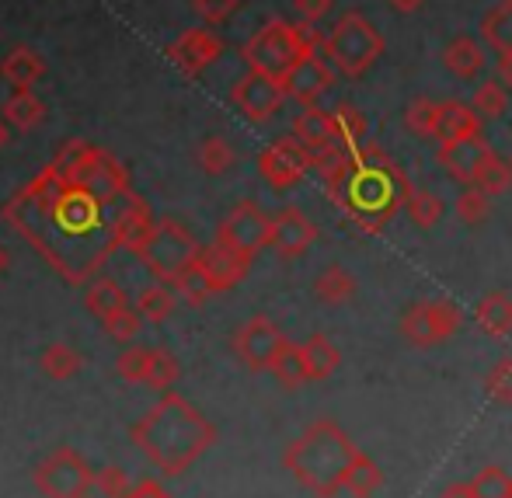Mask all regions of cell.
<instances>
[{"mask_svg":"<svg viewBox=\"0 0 512 498\" xmlns=\"http://www.w3.org/2000/svg\"><path fill=\"white\" fill-rule=\"evenodd\" d=\"M324 56L342 77H363L384 56V35L359 11H345L321 42Z\"/></svg>","mask_w":512,"mask_h":498,"instance_id":"obj_6","label":"cell"},{"mask_svg":"<svg viewBox=\"0 0 512 498\" xmlns=\"http://www.w3.org/2000/svg\"><path fill=\"white\" fill-rule=\"evenodd\" d=\"M102 324H105L108 338H115V342L129 345L136 335H140L143 314H140V310H133V307H129V303H126V307H119V310H115V314H108Z\"/></svg>","mask_w":512,"mask_h":498,"instance_id":"obj_44","label":"cell"},{"mask_svg":"<svg viewBox=\"0 0 512 498\" xmlns=\"http://www.w3.org/2000/svg\"><path fill=\"white\" fill-rule=\"evenodd\" d=\"M509 105V88L502 81H481L471 95V108L481 119H502Z\"/></svg>","mask_w":512,"mask_h":498,"instance_id":"obj_38","label":"cell"},{"mask_svg":"<svg viewBox=\"0 0 512 498\" xmlns=\"http://www.w3.org/2000/svg\"><path fill=\"white\" fill-rule=\"evenodd\" d=\"M405 213L411 216V223H415V227L429 230V227H436V223L443 220L446 202L439 199L436 192H429V189H411Z\"/></svg>","mask_w":512,"mask_h":498,"instance_id":"obj_34","label":"cell"},{"mask_svg":"<svg viewBox=\"0 0 512 498\" xmlns=\"http://www.w3.org/2000/svg\"><path fill=\"white\" fill-rule=\"evenodd\" d=\"M359 446L331 418H314L283 453V467L317 498H335L345 488Z\"/></svg>","mask_w":512,"mask_h":498,"instance_id":"obj_4","label":"cell"},{"mask_svg":"<svg viewBox=\"0 0 512 498\" xmlns=\"http://www.w3.org/2000/svg\"><path fill=\"white\" fill-rule=\"evenodd\" d=\"M387 4H391V7H394V11H398V14H415L418 7L425 4V0H387Z\"/></svg>","mask_w":512,"mask_h":498,"instance_id":"obj_52","label":"cell"},{"mask_svg":"<svg viewBox=\"0 0 512 498\" xmlns=\"http://www.w3.org/2000/svg\"><path fill=\"white\" fill-rule=\"evenodd\" d=\"M129 498H171V495L164 492V488L157 485V481H143V485L133 488V495H129Z\"/></svg>","mask_w":512,"mask_h":498,"instance_id":"obj_49","label":"cell"},{"mask_svg":"<svg viewBox=\"0 0 512 498\" xmlns=\"http://www.w3.org/2000/svg\"><path fill=\"white\" fill-rule=\"evenodd\" d=\"M95 481L88 460L70 446H60L53 457H46L35 471V488L46 498H81Z\"/></svg>","mask_w":512,"mask_h":498,"instance_id":"obj_9","label":"cell"},{"mask_svg":"<svg viewBox=\"0 0 512 498\" xmlns=\"http://www.w3.org/2000/svg\"><path fill=\"white\" fill-rule=\"evenodd\" d=\"M443 67L450 70L453 77H464V81H474V77L485 70V46L471 35H457V39L446 42L443 49Z\"/></svg>","mask_w":512,"mask_h":498,"instance_id":"obj_21","label":"cell"},{"mask_svg":"<svg viewBox=\"0 0 512 498\" xmlns=\"http://www.w3.org/2000/svg\"><path fill=\"white\" fill-rule=\"evenodd\" d=\"M251 262H255V258L241 255V251L227 248V244H220V241H213L209 248L199 251V265L206 269V276H209V283H213L216 293L234 290V286L248 276Z\"/></svg>","mask_w":512,"mask_h":498,"instance_id":"obj_18","label":"cell"},{"mask_svg":"<svg viewBox=\"0 0 512 498\" xmlns=\"http://www.w3.org/2000/svg\"><path fill=\"white\" fill-rule=\"evenodd\" d=\"M272 377L279 380V387H286V391H297L300 384H307V363H304V345L290 342L286 338V345L279 349V356L272 359Z\"/></svg>","mask_w":512,"mask_h":498,"instance_id":"obj_28","label":"cell"},{"mask_svg":"<svg viewBox=\"0 0 512 498\" xmlns=\"http://www.w3.org/2000/svg\"><path fill=\"white\" fill-rule=\"evenodd\" d=\"M140 202L126 164L112 150L67 140L25 189L0 206V216L77 286L95 279L122 248V223Z\"/></svg>","mask_w":512,"mask_h":498,"instance_id":"obj_1","label":"cell"},{"mask_svg":"<svg viewBox=\"0 0 512 498\" xmlns=\"http://www.w3.org/2000/svg\"><path fill=\"white\" fill-rule=\"evenodd\" d=\"M331 7H335V0H293V11H297V18L307 21V25H321L331 14Z\"/></svg>","mask_w":512,"mask_h":498,"instance_id":"obj_48","label":"cell"},{"mask_svg":"<svg viewBox=\"0 0 512 498\" xmlns=\"http://www.w3.org/2000/svg\"><path fill=\"white\" fill-rule=\"evenodd\" d=\"M304 363L307 380H328L338 370V363H342V352H338V345L328 335L317 331V335H310L304 342Z\"/></svg>","mask_w":512,"mask_h":498,"instance_id":"obj_25","label":"cell"},{"mask_svg":"<svg viewBox=\"0 0 512 498\" xmlns=\"http://www.w3.org/2000/svg\"><path fill=\"white\" fill-rule=\"evenodd\" d=\"M331 119H335L338 143H345V147H356V143L366 140V115L359 112L352 101H338V105L331 108Z\"/></svg>","mask_w":512,"mask_h":498,"instance_id":"obj_33","label":"cell"},{"mask_svg":"<svg viewBox=\"0 0 512 498\" xmlns=\"http://www.w3.org/2000/svg\"><path fill=\"white\" fill-rule=\"evenodd\" d=\"M453 213L467 227H481L488 220V213H492V196H485L478 185H464V192L453 202Z\"/></svg>","mask_w":512,"mask_h":498,"instance_id":"obj_36","label":"cell"},{"mask_svg":"<svg viewBox=\"0 0 512 498\" xmlns=\"http://www.w3.org/2000/svg\"><path fill=\"white\" fill-rule=\"evenodd\" d=\"M314 297L321 303H328V307H342V303H349L356 297V276H352L349 269H342V265H328V269L314 279Z\"/></svg>","mask_w":512,"mask_h":498,"instance_id":"obj_26","label":"cell"},{"mask_svg":"<svg viewBox=\"0 0 512 498\" xmlns=\"http://www.w3.org/2000/svg\"><path fill=\"white\" fill-rule=\"evenodd\" d=\"M115 370H119V377L126 380V384H147L150 349H143V345H129V349L119 356V363H115Z\"/></svg>","mask_w":512,"mask_h":498,"instance_id":"obj_45","label":"cell"},{"mask_svg":"<svg viewBox=\"0 0 512 498\" xmlns=\"http://www.w3.org/2000/svg\"><path fill=\"white\" fill-rule=\"evenodd\" d=\"M324 42V35L317 32V25H307V21H283L272 18L244 42L241 56L248 63V70L255 74H269L276 81H283L293 67H297L304 56L317 53Z\"/></svg>","mask_w":512,"mask_h":498,"instance_id":"obj_5","label":"cell"},{"mask_svg":"<svg viewBox=\"0 0 512 498\" xmlns=\"http://www.w3.org/2000/svg\"><path fill=\"white\" fill-rule=\"evenodd\" d=\"M509 164H512V157H509Z\"/></svg>","mask_w":512,"mask_h":498,"instance_id":"obj_56","label":"cell"},{"mask_svg":"<svg viewBox=\"0 0 512 498\" xmlns=\"http://www.w3.org/2000/svg\"><path fill=\"white\" fill-rule=\"evenodd\" d=\"M129 439L140 446L143 457L157 471L168 474V478H178L216 443V429L196 404H189L182 394L168 391L129 429Z\"/></svg>","mask_w":512,"mask_h":498,"instance_id":"obj_3","label":"cell"},{"mask_svg":"<svg viewBox=\"0 0 512 498\" xmlns=\"http://www.w3.org/2000/svg\"><path fill=\"white\" fill-rule=\"evenodd\" d=\"M317 241L314 220L300 206H286L272 216V251L279 258H300Z\"/></svg>","mask_w":512,"mask_h":498,"instance_id":"obj_17","label":"cell"},{"mask_svg":"<svg viewBox=\"0 0 512 498\" xmlns=\"http://www.w3.org/2000/svg\"><path fill=\"white\" fill-rule=\"evenodd\" d=\"M223 53V42L209 28H189L168 46V60L182 70L185 77H199L206 67H213Z\"/></svg>","mask_w":512,"mask_h":498,"instance_id":"obj_16","label":"cell"},{"mask_svg":"<svg viewBox=\"0 0 512 498\" xmlns=\"http://www.w3.org/2000/svg\"><path fill=\"white\" fill-rule=\"evenodd\" d=\"M216 241L241 251V255L255 258L258 251L272 248V216L251 199L237 202L227 213V220L220 223V230H216Z\"/></svg>","mask_w":512,"mask_h":498,"instance_id":"obj_10","label":"cell"},{"mask_svg":"<svg viewBox=\"0 0 512 498\" xmlns=\"http://www.w3.org/2000/svg\"><path fill=\"white\" fill-rule=\"evenodd\" d=\"M81 498H88V492H84V495H81Z\"/></svg>","mask_w":512,"mask_h":498,"instance_id":"obj_55","label":"cell"},{"mask_svg":"<svg viewBox=\"0 0 512 498\" xmlns=\"http://www.w3.org/2000/svg\"><path fill=\"white\" fill-rule=\"evenodd\" d=\"M129 495H133V481L126 478V471H119V467L95 471L88 498H129Z\"/></svg>","mask_w":512,"mask_h":498,"instance_id":"obj_43","label":"cell"},{"mask_svg":"<svg viewBox=\"0 0 512 498\" xmlns=\"http://www.w3.org/2000/svg\"><path fill=\"white\" fill-rule=\"evenodd\" d=\"M42 74H46V63L28 46L11 49V53L4 56V63H0V77H4L11 88H32Z\"/></svg>","mask_w":512,"mask_h":498,"instance_id":"obj_23","label":"cell"},{"mask_svg":"<svg viewBox=\"0 0 512 498\" xmlns=\"http://www.w3.org/2000/svg\"><path fill=\"white\" fill-rule=\"evenodd\" d=\"M283 345H286V335L279 331V324L265 314H255L251 321H244L241 328L234 331V356L255 373L272 370V359L279 356Z\"/></svg>","mask_w":512,"mask_h":498,"instance_id":"obj_12","label":"cell"},{"mask_svg":"<svg viewBox=\"0 0 512 498\" xmlns=\"http://www.w3.org/2000/svg\"><path fill=\"white\" fill-rule=\"evenodd\" d=\"M439 498H474V488H471V481H453V485L443 488Z\"/></svg>","mask_w":512,"mask_h":498,"instance_id":"obj_51","label":"cell"},{"mask_svg":"<svg viewBox=\"0 0 512 498\" xmlns=\"http://www.w3.org/2000/svg\"><path fill=\"white\" fill-rule=\"evenodd\" d=\"M460 324H464V314L453 300H422L401 314V335L415 349H432L457 335Z\"/></svg>","mask_w":512,"mask_h":498,"instance_id":"obj_8","label":"cell"},{"mask_svg":"<svg viewBox=\"0 0 512 498\" xmlns=\"http://www.w3.org/2000/svg\"><path fill=\"white\" fill-rule=\"evenodd\" d=\"M84 356L67 342H53L46 352H42V370L49 373L53 380H70L77 370H81Z\"/></svg>","mask_w":512,"mask_h":498,"instance_id":"obj_35","label":"cell"},{"mask_svg":"<svg viewBox=\"0 0 512 498\" xmlns=\"http://www.w3.org/2000/svg\"><path fill=\"white\" fill-rule=\"evenodd\" d=\"M7 143H11V122H7L4 115H0V150H4Z\"/></svg>","mask_w":512,"mask_h":498,"instance_id":"obj_53","label":"cell"},{"mask_svg":"<svg viewBox=\"0 0 512 498\" xmlns=\"http://www.w3.org/2000/svg\"><path fill=\"white\" fill-rule=\"evenodd\" d=\"M84 307L105 321L108 314H115L119 307H126V290H122L115 279L95 276V279H91V286H88V293H84Z\"/></svg>","mask_w":512,"mask_h":498,"instance_id":"obj_30","label":"cell"},{"mask_svg":"<svg viewBox=\"0 0 512 498\" xmlns=\"http://www.w3.org/2000/svg\"><path fill=\"white\" fill-rule=\"evenodd\" d=\"M234 161H237L234 147H230L223 136H206L203 147H199V168H203L206 175H213V178L227 175V171L234 168Z\"/></svg>","mask_w":512,"mask_h":498,"instance_id":"obj_37","label":"cell"},{"mask_svg":"<svg viewBox=\"0 0 512 498\" xmlns=\"http://www.w3.org/2000/svg\"><path fill=\"white\" fill-rule=\"evenodd\" d=\"M283 101H286L283 81H276V77H269V74H255V70H248V74L230 88V105L248 122H269L272 115L283 108Z\"/></svg>","mask_w":512,"mask_h":498,"instance_id":"obj_13","label":"cell"},{"mask_svg":"<svg viewBox=\"0 0 512 498\" xmlns=\"http://www.w3.org/2000/svg\"><path fill=\"white\" fill-rule=\"evenodd\" d=\"M485 394L495 404L512 408V359H499L485 377Z\"/></svg>","mask_w":512,"mask_h":498,"instance_id":"obj_46","label":"cell"},{"mask_svg":"<svg viewBox=\"0 0 512 498\" xmlns=\"http://www.w3.org/2000/svg\"><path fill=\"white\" fill-rule=\"evenodd\" d=\"M474 498H512V474L502 467H481L471 478Z\"/></svg>","mask_w":512,"mask_h":498,"instance_id":"obj_42","label":"cell"},{"mask_svg":"<svg viewBox=\"0 0 512 498\" xmlns=\"http://www.w3.org/2000/svg\"><path fill=\"white\" fill-rule=\"evenodd\" d=\"M171 286H175L178 300L192 303V307H199V303H206V300L216 293V290H213V283H209V276H206V269H203V265H199V258L189 265V269L182 272V276L171 279Z\"/></svg>","mask_w":512,"mask_h":498,"instance_id":"obj_32","label":"cell"},{"mask_svg":"<svg viewBox=\"0 0 512 498\" xmlns=\"http://www.w3.org/2000/svg\"><path fill=\"white\" fill-rule=\"evenodd\" d=\"M7 265H11V255H7V248H0V276L7 272Z\"/></svg>","mask_w":512,"mask_h":498,"instance_id":"obj_54","label":"cell"},{"mask_svg":"<svg viewBox=\"0 0 512 498\" xmlns=\"http://www.w3.org/2000/svg\"><path fill=\"white\" fill-rule=\"evenodd\" d=\"M495 74H499V81L512 91V53H499V60H495Z\"/></svg>","mask_w":512,"mask_h":498,"instance_id":"obj_50","label":"cell"},{"mask_svg":"<svg viewBox=\"0 0 512 498\" xmlns=\"http://www.w3.org/2000/svg\"><path fill=\"white\" fill-rule=\"evenodd\" d=\"M436 122H439V101L415 98L405 108V126L408 133L422 136V140H436Z\"/></svg>","mask_w":512,"mask_h":498,"instance_id":"obj_39","label":"cell"},{"mask_svg":"<svg viewBox=\"0 0 512 498\" xmlns=\"http://www.w3.org/2000/svg\"><path fill=\"white\" fill-rule=\"evenodd\" d=\"M481 39L495 53H512V0H499L495 7H488V14L481 18Z\"/></svg>","mask_w":512,"mask_h":498,"instance_id":"obj_27","label":"cell"},{"mask_svg":"<svg viewBox=\"0 0 512 498\" xmlns=\"http://www.w3.org/2000/svg\"><path fill=\"white\" fill-rule=\"evenodd\" d=\"M314 171L324 182L328 199L356 223L363 234H380L408 206L411 182L401 164L377 143L363 140L356 147H335L314 154Z\"/></svg>","mask_w":512,"mask_h":498,"instance_id":"obj_2","label":"cell"},{"mask_svg":"<svg viewBox=\"0 0 512 498\" xmlns=\"http://www.w3.org/2000/svg\"><path fill=\"white\" fill-rule=\"evenodd\" d=\"M199 251H203L199 241L178 220H157L154 234L147 237V244H143L136 255H140V262L147 265L161 283H171V279L182 276V272L196 262Z\"/></svg>","mask_w":512,"mask_h":498,"instance_id":"obj_7","label":"cell"},{"mask_svg":"<svg viewBox=\"0 0 512 498\" xmlns=\"http://www.w3.org/2000/svg\"><path fill=\"white\" fill-rule=\"evenodd\" d=\"M481 133V115L464 101H439V122H436V140H464V136Z\"/></svg>","mask_w":512,"mask_h":498,"instance_id":"obj_20","label":"cell"},{"mask_svg":"<svg viewBox=\"0 0 512 498\" xmlns=\"http://www.w3.org/2000/svg\"><path fill=\"white\" fill-rule=\"evenodd\" d=\"M495 150L488 147L485 136H464V140H450V143H439V168L446 171V175L453 178V182L460 185H474L481 175V168H485V161L492 157Z\"/></svg>","mask_w":512,"mask_h":498,"instance_id":"obj_14","label":"cell"},{"mask_svg":"<svg viewBox=\"0 0 512 498\" xmlns=\"http://www.w3.org/2000/svg\"><path fill=\"white\" fill-rule=\"evenodd\" d=\"M478 185L485 196H506V192L512 189V164L509 161H502L499 154H492L485 161V168H481V175H478Z\"/></svg>","mask_w":512,"mask_h":498,"instance_id":"obj_41","label":"cell"},{"mask_svg":"<svg viewBox=\"0 0 512 498\" xmlns=\"http://www.w3.org/2000/svg\"><path fill=\"white\" fill-rule=\"evenodd\" d=\"M331 84H335V67L328 63V56L321 53H310L304 60L297 63V67L290 70V74L283 77V91L286 98L300 101V105H317L324 95L331 91Z\"/></svg>","mask_w":512,"mask_h":498,"instance_id":"obj_15","label":"cell"},{"mask_svg":"<svg viewBox=\"0 0 512 498\" xmlns=\"http://www.w3.org/2000/svg\"><path fill=\"white\" fill-rule=\"evenodd\" d=\"M0 115L11 122V129H21V133H28V129H35L42 122V115H46V105H42V101L32 95V88H14L11 98H7L4 108H0Z\"/></svg>","mask_w":512,"mask_h":498,"instance_id":"obj_24","label":"cell"},{"mask_svg":"<svg viewBox=\"0 0 512 498\" xmlns=\"http://www.w3.org/2000/svg\"><path fill=\"white\" fill-rule=\"evenodd\" d=\"M175 307H178V293L171 283L147 286V290L140 293V300H136V310L143 314V321H154V324L168 321V317L175 314Z\"/></svg>","mask_w":512,"mask_h":498,"instance_id":"obj_31","label":"cell"},{"mask_svg":"<svg viewBox=\"0 0 512 498\" xmlns=\"http://www.w3.org/2000/svg\"><path fill=\"white\" fill-rule=\"evenodd\" d=\"M178 373H182V370H178V359L171 356L168 349H150V370H147V384H143V387L168 394L171 387H175Z\"/></svg>","mask_w":512,"mask_h":498,"instance_id":"obj_40","label":"cell"},{"mask_svg":"<svg viewBox=\"0 0 512 498\" xmlns=\"http://www.w3.org/2000/svg\"><path fill=\"white\" fill-rule=\"evenodd\" d=\"M474 321L488 338H509L512 335V297L509 293H488L474 303Z\"/></svg>","mask_w":512,"mask_h":498,"instance_id":"obj_22","label":"cell"},{"mask_svg":"<svg viewBox=\"0 0 512 498\" xmlns=\"http://www.w3.org/2000/svg\"><path fill=\"white\" fill-rule=\"evenodd\" d=\"M237 4H241V0H192V7H196V14L206 21V25H220V21H227L230 14L237 11Z\"/></svg>","mask_w":512,"mask_h":498,"instance_id":"obj_47","label":"cell"},{"mask_svg":"<svg viewBox=\"0 0 512 498\" xmlns=\"http://www.w3.org/2000/svg\"><path fill=\"white\" fill-rule=\"evenodd\" d=\"M380 488H384V471H380L377 460H370L359 450L349 467V478H345V492L352 498H370L373 492H380Z\"/></svg>","mask_w":512,"mask_h":498,"instance_id":"obj_29","label":"cell"},{"mask_svg":"<svg viewBox=\"0 0 512 498\" xmlns=\"http://www.w3.org/2000/svg\"><path fill=\"white\" fill-rule=\"evenodd\" d=\"M307 171H314V154H310L293 133L279 136V140L269 143V147L262 150V157H258V175L276 192L297 189L307 178Z\"/></svg>","mask_w":512,"mask_h":498,"instance_id":"obj_11","label":"cell"},{"mask_svg":"<svg viewBox=\"0 0 512 498\" xmlns=\"http://www.w3.org/2000/svg\"><path fill=\"white\" fill-rule=\"evenodd\" d=\"M293 136L304 143L310 154H321V150L338 143L335 119H331V112H324V108H317V105H307L304 112L293 119Z\"/></svg>","mask_w":512,"mask_h":498,"instance_id":"obj_19","label":"cell"}]
</instances>
